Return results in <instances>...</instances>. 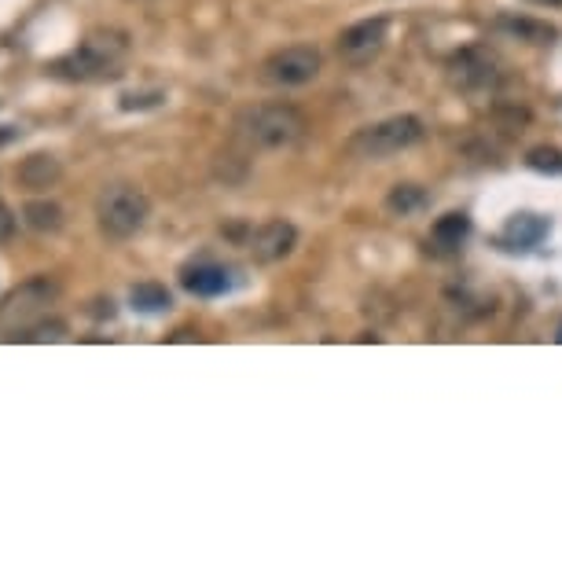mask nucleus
<instances>
[{
    "mask_svg": "<svg viewBox=\"0 0 562 562\" xmlns=\"http://www.w3.org/2000/svg\"><path fill=\"white\" fill-rule=\"evenodd\" d=\"M305 133V114L290 103H250L232 122V137L247 154L295 148Z\"/></svg>",
    "mask_w": 562,
    "mask_h": 562,
    "instance_id": "f257e3e1",
    "label": "nucleus"
},
{
    "mask_svg": "<svg viewBox=\"0 0 562 562\" xmlns=\"http://www.w3.org/2000/svg\"><path fill=\"white\" fill-rule=\"evenodd\" d=\"M125 60H129V37L118 30H96L48 71L55 77H71V82H96V77H118Z\"/></svg>",
    "mask_w": 562,
    "mask_h": 562,
    "instance_id": "f03ea898",
    "label": "nucleus"
},
{
    "mask_svg": "<svg viewBox=\"0 0 562 562\" xmlns=\"http://www.w3.org/2000/svg\"><path fill=\"white\" fill-rule=\"evenodd\" d=\"M151 202L137 188V184H107L96 196V225L107 239H133L137 232L148 225Z\"/></svg>",
    "mask_w": 562,
    "mask_h": 562,
    "instance_id": "7ed1b4c3",
    "label": "nucleus"
},
{
    "mask_svg": "<svg viewBox=\"0 0 562 562\" xmlns=\"http://www.w3.org/2000/svg\"><path fill=\"white\" fill-rule=\"evenodd\" d=\"M423 122L415 114H394V118H383L375 125H364L350 137V154L353 159H364V162H383V159H394V154L415 148L423 140Z\"/></svg>",
    "mask_w": 562,
    "mask_h": 562,
    "instance_id": "20e7f679",
    "label": "nucleus"
},
{
    "mask_svg": "<svg viewBox=\"0 0 562 562\" xmlns=\"http://www.w3.org/2000/svg\"><path fill=\"white\" fill-rule=\"evenodd\" d=\"M60 302V284L52 276H30L26 284H18L0 298V338H12L23 327L37 324L48 316V309Z\"/></svg>",
    "mask_w": 562,
    "mask_h": 562,
    "instance_id": "39448f33",
    "label": "nucleus"
},
{
    "mask_svg": "<svg viewBox=\"0 0 562 562\" xmlns=\"http://www.w3.org/2000/svg\"><path fill=\"white\" fill-rule=\"evenodd\" d=\"M320 66H324V60L313 45H287L261 63V82L273 85V89H302V85L316 82Z\"/></svg>",
    "mask_w": 562,
    "mask_h": 562,
    "instance_id": "423d86ee",
    "label": "nucleus"
},
{
    "mask_svg": "<svg viewBox=\"0 0 562 562\" xmlns=\"http://www.w3.org/2000/svg\"><path fill=\"white\" fill-rule=\"evenodd\" d=\"M386 37H390V23L383 15L375 18H361V23L346 26L338 34V60L350 63V66H367L372 60H379L383 48H386Z\"/></svg>",
    "mask_w": 562,
    "mask_h": 562,
    "instance_id": "0eeeda50",
    "label": "nucleus"
},
{
    "mask_svg": "<svg viewBox=\"0 0 562 562\" xmlns=\"http://www.w3.org/2000/svg\"><path fill=\"white\" fill-rule=\"evenodd\" d=\"M445 71H449L452 89L460 92H489L497 89L500 82V63L492 60L486 48H460V52L445 63Z\"/></svg>",
    "mask_w": 562,
    "mask_h": 562,
    "instance_id": "6e6552de",
    "label": "nucleus"
},
{
    "mask_svg": "<svg viewBox=\"0 0 562 562\" xmlns=\"http://www.w3.org/2000/svg\"><path fill=\"white\" fill-rule=\"evenodd\" d=\"M250 258L258 261V265H276V261H284L295 254L298 247V228L290 225V221L276 217V221H265L258 232H250Z\"/></svg>",
    "mask_w": 562,
    "mask_h": 562,
    "instance_id": "1a4fd4ad",
    "label": "nucleus"
},
{
    "mask_svg": "<svg viewBox=\"0 0 562 562\" xmlns=\"http://www.w3.org/2000/svg\"><path fill=\"white\" fill-rule=\"evenodd\" d=\"M180 287L199 298H217L232 290V273L225 265H213V261H196L180 273Z\"/></svg>",
    "mask_w": 562,
    "mask_h": 562,
    "instance_id": "9d476101",
    "label": "nucleus"
},
{
    "mask_svg": "<svg viewBox=\"0 0 562 562\" xmlns=\"http://www.w3.org/2000/svg\"><path fill=\"white\" fill-rule=\"evenodd\" d=\"M548 236V221L537 217V213H519V217L508 221V228H503V247L508 250H533L540 243V239Z\"/></svg>",
    "mask_w": 562,
    "mask_h": 562,
    "instance_id": "9b49d317",
    "label": "nucleus"
},
{
    "mask_svg": "<svg viewBox=\"0 0 562 562\" xmlns=\"http://www.w3.org/2000/svg\"><path fill=\"white\" fill-rule=\"evenodd\" d=\"M60 173H63L60 159H52V154H30V159H23V166H18V184L30 191H45L60 180Z\"/></svg>",
    "mask_w": 562,
    "mask_h": 562,
    "instance_id": "f8f14e48",
    "label": "nucleus"
},
{
    "mask_svg": "<svg viewBox=\"0 0 562 562\" xmlns=\"http://www.w3.org/2000/svg\"><path fill=\"white\" fill-rule=\"evenodd\" d=\"M23 225L37 236H55L63 228V207L52 199H30L23 207Z\"/></svg>",
    "mask_w": 562,
    "mask_h": 562,
    "instance_id": "ddd939ff",
    "label": "nucleus"
},
{
    "mask_svg": "<svg viewBox=\"0 0 562 562\" xmlns=\"http://www.w3.org/2000/svg\"><path fill=\"white\" fill-rule=\"evenodd\" d=\"M426 207H430V196H426L420 184H397V188H390V196H386V210L394 217H415Z\"/></svg>",
    "mask_w": 562,
    "mask_h": 562,
    "instance_id": "4468645a",
    "label": "nucleus"
},
{
    "mask_svg": "<svg viewBox=\"0 0 562 562\" xmlns=\"http://www.w3.org/2000/svg\"><path fill=\"white\" fill-rule=\"evenodd\" d=\"M467 236H471L467 213H445V217L434 221V228H430V239L438 250H457Z\"/></svg>",
    "mask_w": 562,
    "mask_h": 562,
    "instance_id": "2eb2a0df",
    "label": "nucleus"
},
{
    "mask_svg": "<svg viewBox=\"0 0 562 562\" xmlns=\"http://www.w3.org/2000/svg\"><path fill=\"white\" fill-rule=\"evenodd\" d=\"M500 30H508L511 37H519V41H529V45H551L555 41V30L545 23H533V18H515V15H500Z\"/></svg>",
    "mask_w": 562,
    "mask_h": 562,
    "instance_id": "dca6fc26",
    "label": "nucleus"
},
{
    "mask_svg": "<svg viewBox=\"0 0 562 562\" xmlns=\"http://www.w3.org/2000/svg\"><path fill=\"white\" fill-rule=\"evenodd\" d=\"M129 302L137 313H166V309L173 305V298L162 284H137L129 290Z\"/></svg>",
    "mask_w": 562,
    "mask_h": 562,
    "instance_id": "f3484780",
    "label": "nucleus"
},
{
    "mask_svg": "<svg viewBox=\"0 0 562 562\" xmlns=\"http://www.w3.org/2000/svg\"><path fill=\"white\" fill-rule=\"evenodd\" d=\"M66 338V324L63 320H37V324L23 327L18 335H12L8 342H63Z\"/></svg>",
    "mask_w": 562,
    "mask_h": 562,
    "instance_id": "a211bd4d",
    "label": "nucleus"
},
{
    "mask_svg": "<svg viewBox=\"0 0 562 562\" xmlns=\"http://www.w3.org/2000/svg\"><path fill=\"white\" fill-rule=\"evenodd\" d=\"M526 162H529V170H537V173H562V151L559 148H533L526 154Z\"/></svg>",
    "mask_w": 562,
    "mask_h": 562,
    "instance_id": "6ab92c4d",
    "label": "nucleus"
},
{
    "mask_svg": "<svg viewBox=\"0 0 562 562\" xmlns=\"http://www.w3.org/2000/svg\"><path fill=\"white\" fill-rule=\"evenodd\" d=\"M12 236H15V213L0 202V243H8Z\"/></svg>",
    "mask_w": 562,
    "mask_h": 562,
    "instance_id": "aec40b11",
    "label": "nucleus"
},
{
    "mask_svg": "<svg viewBox=\"0 0 562 562\" xmlns=\"http://www.w3.org/2000/svg\"><path fill=\"white\" fill-rule=\"evenodd\" d=\"M529 4H540V8H562V0H529Z\"/></svg>",
    "mask_w": 562,
    "mask_h": 562,
    "instance_id": "412c9836",
    "label": "nucleus"
},
{
    "mask_svg": "<svg viewBox=\"0 0 562 562\" xmlns=\"http://www.w3.org/2000/svg\"><path fill=\"white\" fill-rule=\"evenodd\" d=\"M559 342H562V327H559Z\"/></svg>",
    "mask_w": 562,
    "mask_h": 562,
    "instance_id": "4be33fe9",
    "label": "nucleus"
}]
</instances>
